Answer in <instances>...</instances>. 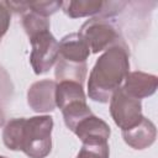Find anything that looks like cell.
<instances>
[{
  "instance_id": "cell-19",
  "label": "cell",
  "mask_w": 158,
  "mask_h": 158,
  "mask_svg": "<svg viewBox=\"0 0 158 158\" xmlns=\"http://www.w3.org/2000/svg\"><path fill=\"white\" fill-rule=\"evenodd\" d=\"M4 122H5V114H4V111L0 107V127L4 125Z\"/></svg>"
},
{
  "instance_id": "cell-11",
  "label": "cell",
  "mask_w": 158,
  "mask_h": 158,
  "mask_svg": "<svg viewBox=\"0 0 158 158\" xmlns=\"http://www.w3.org/2000/svg\"><path fill=\"white\" fill-rule=\"evenodd\" d=\"M105 6V1L101 0H78V1H64L62 2L63 11L73 19L84 17L90 15L101 16Z\"/></svg>"
},
{
  "instance_id": "cell-17",
  "label": "cell",
  "mask_w": 158,
  "mask_h": 158,
  "mask_svg": "<svg viewBox=\"0 0 158 158\" xmlns=\"http://www.w3.org/2000/svg\"><path fill=\"white\" fill-rule=\"evenodd\" d=\"M12 95V84L7 73L0 67V101H6Z\"/></svg>"
},
{
  "instance_id": "cell-15",
  "label": "cell",
  "mask_w": 158,
  "mask_h": 158,
  "mask_svg": "<svg viewBox=\"0 0 158 158\" xmlns=\"http://www.w3.org/2000/svg\"><path fill=\"white\" fill-rule=\"evenodd\" d=\"M22 27L25 28V32L27 33L28 38L42 32V31H47L49 30V20L48 17L41 16L33 11L30 10H25V12L22 14Z\"/></svg>"
},
{
  "instance_id": "cell-8",
  "label": "cell",
  "mask_w": 158,
  "mask_h": 158,
  "mask_svg": "<svg viewBox=\"0 0 158 158\" xmlns=\"http://www.w3.org/2000/svg\"><path fill=\"white\" fill-rule=\"evenodd\" d=\"M90 54V49L85 40L79 33H69L64 36L59 42V54L62 58L72 63H86V58Z\"/></svg>"
},
{
  "instance_id": "cell-9",
  "label": "cell",
  "mask_w": 158,
  "mask_h": 158,
  "mask_svg": "<svg viewBox=\"0 0 158 158\" xmlns=\"http://www.w3.org/2000/svg\"><path fill=\"white\" fill-rule=\"evenodd\" d=\"M157 77L147 74L143 72L128 73L125 78V84L122 89L131 96L141 100L142 98L151 96L157 89Z\"/></svg>"
},
{
  "instance_id": "cell-10",
  "label": "cell",
  "mask_w": 158,
  "mask_h": 158,
  "mask_svg": "<svg viewBox=\"0 0 158 158\" xmlns=\"http://www.w3.org/2000/svg\"><path fill=\"white\" fill-rule=\"evenodd\" d=\"M156 135L157 131L154 123L144 116L135 127L122 131L125 142L135 149H144L149 147L154 142Z\"/></svg>"
},
{
  "instance_id": "cell-5",
  "label": "cell",
  "mask_w": 158,
  "mask_h": 158,
  "mask_svg": "<svg viewBox=\"0 0 158 158\" xmlns=\"http://www.w3.org/2000/svg\"><path fill=\"white\" fill-rule=\"evenodd\" d=\"M30 42L32 46L30 62L33 72L36 74L47 73L58 59L59 42L54 38L49 30L30 37Z\"/></svg>"
},
{
  "instance_id": "cell-16",
  "label": "cell",
  "mask_w": 158,
  "mask_h": 158,
  "mask_svg": "<svg viewBox=\"0 0 158 158\" xmlns=\"http://www.w3.org/2000/svg\"><path fill=\"white\" fill-rule=\"evenodd\" d=\"M77 158H109V144L107 143L83 144Z\"/></svg>"
},
{
  "instance_id": "cell-4",
  "label": "cell",
  "mask_w": 158,
  "mask_h": 158,
  "mask_svg": "<svg viewBox=\"0 0 158 158\" xmlns=\"http://www.w3.org/2000/svg\"><path fill=\"white\" fill-rule=\"evenodd\" d=\"M110 114L122 131L130 130L143 118L141 100L128 95L120 86L110 98Z\"/></svg>"
},
{
  "instance_id": "cell-13",
  "label": "cell",
  "mask_w": 158,
  "mask_h": 158,
  "mask_svg": "<svg viewBox=\"0 0 158 158\" xmlns=\"http://www.w3.org/2000/svg\"><path fill=\"white\" fill-rule=\"evenodd\" d=\"M57 81H77L83 85L86 77V63H72L62 58L57 59L56 65Z\"/></svg>"
},
{
  "instance_id": "cell-12",
  "label": "cell",
  "mask_w": 158,
  "mask_h": 158,
  "mask_svg": "<svg viewBox=\"0 0 158 158\" xmlns=\"http://www.w3.org/2000/svg\"><path fill=\"white\" fill-rule=\"evenodd\" d=\"M74 101H86L83 85L77 81H59L56 86V106L62 110Z\"/></svg>"
},
{
  "instance_id": "cell-20",
  "label": "cell",
  "mask_w": 158,
  "mask_h": 158,
  "mask_svg": "<svg viewBox=\"0 0 158 158\" xmlns=\"http://www.w3.org/2000/svg\"><path fill=\"white\" fill-rule=\"evenodd\" d=\"M0 158H7V157H4V156H0Z\"/></svg>"
},
{
  "instance_id": "cell-7",
  "label": "cell",
  "mask_w": 158,
  "mask_h": 158,
  "mask_svg": "<svg viewBox=\"0 0 158 158\" xmlns=\"http://www.w3.org/2000/svg\"><path fill=\"white\" fill-rule=\"evenodd\" d=\"M57 83L49 79L33 83L27 93V102L36 112H49L56 109Z\"/></svg>"
},
{
  "instance_id": "cell-1",
  "label": "cell",
  "mask_w": 158,
  "mask_h": 158,
  "mask_svg": "<svg viewBox=\"0 0 158 158\" xmlns=\"http://www.w3.org/2000/svg\"><path fill=\"white\" fill-rule=\"evenodd\" d=\"M52 128L51 116L12 118L4 128L2 141L11 151H22L30 158H44L52 149Z\"/></svg>"
},
{
  "instance_id": "cell-14",
  "label": "cell",
  "mask_w": 158,
  "mask_h": 158,
  "mask_svg": "<svg viewBox=\"0 0 158 158\" xmlns=\"http://www.w3.org/2000/svg\"><path fill=\"white\" fill-rule=\"evenodd\" d=\"M62 114H63L67 127L70 131H73L80 120H83L84 117H86L93 112L90 107L86 105V101H74L64 106L62 109Z\"/></svg>"
},
{
  "instance_id": "cell-2",
  "label": "cell",
  "mask_w": 158,
  "mask_h": 158,
  "mask_svg": "<svg viewBox=\"0 0 158 158\" xmlns=\"http://www.w3.org/2000/svg\"><path fill=\"white\" fill-rule=\"evenodd\" d=\"M128 48L122 41L99 57L88 81V94L94 101L107 102L128 74Z\"/></svg>"
},
{
  "instance_id": "cell-18",
  "label": "cell",
  "mask_w": 158,
  "mask_h": 158,
  "mask_svg": "<svg viewBox=\"0 0 158 158\" xmlns=\"http://www.w3.org/2000/svg\"><path fill=\"white\" fill-rule=\"evenodd\" d=\"M10 9L6 1H0V41L10 26Z\"/></svg>"
},
{
  "instance_id": "cell-6",
  "label": "cell",
  "mask_w": 158,
  "mask_h": 158,
  "mask_svg": "<svg viewBox=\"0 0 158 158\" xmlns=\"http://www.w3.org/2000/svg\"><path fill=\"white\" fill-rule=\"evenodd\" d=\"M73 132L80 138L83 144L107 143L111 133L109 125L94 114H90L80 120L74 127Z\"/></svg>"
},
{
  "instance_id": "cell-3",
  "label": "cell",
  "mask_w": 158,
  "mask_h": 158,
  "mask_svg": "<svg viewBox=\"0 0 158 158\" xmlns=\"http://www.w3.org/2000/svg\"><path fill=\"white\" fill-rule=\"evenodd\" d=\"M86 42L90 53H99L122 42L118 27L107 17H93L83 23L78 32Z\"/></svg>"
}]
</instances>
